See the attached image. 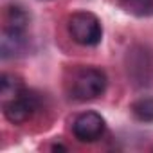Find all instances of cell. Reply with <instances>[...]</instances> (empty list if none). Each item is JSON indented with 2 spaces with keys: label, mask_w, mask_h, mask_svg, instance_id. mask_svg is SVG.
<instances>
[{
  "label": "cell",
  "mask_w": 153,
  "mask_h": 153,
  "mask_svg": "<svg viewBox=\"0 0 153 153\" xmlns=\"http://www.w3.org/2000/svg\"><path fill=\"white\" fill-rule=\"evenodd\" d=\"M108 85L106 74L96 67H83L74 74L70 94L76 101H92L105 94Z\"/></svg>",
  "instance_id": "cell-1"
},
{
  "label": "cell",
  "mask_w": 153,
  "mask_h": 153,
  "mask_svg": "<svg viewBox=\"0 0 153 153\" xmlns=\"http://www.w3.org/2000/svg\"><path fill=\"white\" fill-rule=\"evenodd\" d=\"M67 29L72 40L83 47H94L103 40V25L90 11L72 13L67 20Z\"/></svg>",
  "instance_id": "cell-2"
},
{
  "label": "cell",
  "mask_w": 153,
  "mask_h": 153,
  "mask_svg": "<svg viewBox=\"0 0 153 153\" xmlns=\"http://www.w3.org/2000/svg\"><path fill=\"white\" fill-rule=\"evenodd\" d=\"M38 106H40L38 96L31 90H25V88L16 97L2 103L4 115L13 124H24L25 121H29L34 115V112L38 110Z\"/></svg>",
  "instance_id": "cell-3"
},
{
  "label": "cell",
  "mask_w": 153,
  "mask_h": 153,
  "mask_svg": "<svg viewBox=\"0 0 153 153\" xmlns=\"http://www.w3.org/2000/svg\"><path fill=\"white\" fill-rule=\"evenodd\" d=\"M105 119L97 112H83L72 123V133L79 142H96L105 133Z\"/></svg>",
  "instance_id": "cell-4"
},
{
  "label": "cell",
  "mask_w": 153,
  "mask_h": 153,
  "mask_svg": "<svg viewBox=\"0 0 153 153\" xmlns=\"http://www.w3.org/2000/svg\"><path fill=\"white\" fill-rule=\"evenodd\" d=\"M25 33L24 31H15V29H7L4 27L2 33V58H15L18 56L24 49H25Z\"/></svg>",
  "instance_id": "cell-5"
},
{
  "label": "cell",
  "mask_w": 153,
  "mask_h": 153,
  "mask_svg": "<svg viewBox=\"0 0 153 153\" xmlns=\"http://www.w3.org/2000/svg\"><path fill=\"white\" fill-rule=\"evenodd\" d=\"M22 90H24V83L18 76L2 74V79H0V96H2V101H9V99L16 97Z\"/></svg>",
  "instance_id": "cell-6"
},
{
  "label": "cell",
  "mask_w": 153,
  "mask_h": 153,
  "mask_svg": "<svg viewBox=\"0 0 153 153\" xmlns=\"http://www.w3.org/2000/svg\"><path fill=\"white\" fill-rule=\"evenodd\" d=\"M27 25H29V15H27V11L24 7H20V6L7 7V13H6V27L7 29L25 33Z\"/></svg>",
  "instance_id": "cell-7"
},
{
  "label": "cell",
  "mask_w": 153,
  "mask_h": 153,
  "mask_svg": "<svg viewBox=\"0 0 153 153\" xmlns=\"http://www.w3.org/2000/svg\"><path fill=\"white\" fill-rule=\"evenodd\" d=\"M123 7L135 16H151L153 15V0H119Z\"/></svg>",
  "instance_id": "cell-8"
},
{
  "label": "cell",
  "mask_w": 153,
  "mask_h": 153,
  "mask_svg": "<svg viewBox=\"0 0 153 153\" xmlns=\"http://www.w3.org/2000/svg\"><path fill=\"white\" fill-rule=\"evenodd\" d=\"M133 115L142 123H153V97H140L131 105Z\"/></svg>",
  "instance_id": "cell-9"
}]
</instances>
